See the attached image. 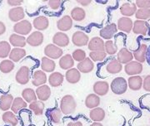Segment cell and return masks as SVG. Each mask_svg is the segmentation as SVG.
<instances>
[{
  "label": "cell",
  "mask_w": 150,
  "mask_h": 126,
  "mask_svg": "<svg viewBox=\"0 0 150 126\" xmlns=\"http://www.w3.org/2000/svg\"><path fill=\"white\" fill-rule=\"evenodd\" d=\"M77 108V103L74 98L71 94L64 95L60 101V110L64 115L74 114Z\"/></svg>",
  "instance_id": "cell-1"
},
{
  "label": "cell",
  "mask_w": 150,
  "mask_h": 126,
  "mask_svg": "<svg viewBox=\"0 0 150 126\" xmlns=\"http://www.w3.org/2000/svg\"><path fill=\"white\" fill-rule=\"evenodd\" d=\"M110 88L114 94H123L127 91L128 82L123 77H116L112 80Z\"/></svg>",
  "instance_id": "cell-2"
},
{
  "label": "cell",
  "mask_w": 150,
  "mask_h": 126,
  "mask_svg": "<svg viewBox=\"0 0 150 126\" xmlns=\"http://www.w3.org/2000/svg\"><path fill=\"white\" fill-rule=\"evenodd\" d=\"M32 28V23L28 20H22L17 22L13 26V31L16 34L24 36V35H28L31 32Z\"/></svg>",
  "instance_id": "cell-3"
},
{
  "label": "cell",
  "mask_w": 150,
  "mask_h": 126,
  "mask_svg": "<svg viewBox=\"0 0 150 126\" xmlns=\"http://www.w3.org/2000/svg\"><path fill=\"white\" fill-rule=\"evenodd\" d=\"M44 54L46 55L47 57L54 60V59H59L62 57L64 52L62 48L54 44H48L44 48Z\"/></svg>",
  "instance_id": "cell-4"
},
{
  "label": "cell",
  "mask_w": 150,
  "mask_h": 126,
  "mask_svg": "<svg viewBox=\"0 0 150 126\" xmlns=\"http://www.w3.org/2000/svg\"><path fill=\"white\" fill-rule=\"evenodd\" d=\"M144 70L142 63L139 62L137 61H132L128 64L125 65L124 71L127 75L129 76H137L139 74L142 73Z\"/></svg>",
  "instance_id": "cell-5"
},
{
  "label": "cell",
  "mask_w": 150,
  "mask_h": 126,
  "mask_svg": "<svg viewBox=\"0 0 150 126\" xmlns=\"http://www.w3.org/2000/svg\"><path fill=\"white\" fill-rule=\"evenodd\" d=\"M16 81L20 85H26L28 83L30 80V69L26 66H23L19 68V70L17 71Z\"/></svg>",
  "instance_id": "cell-6"
},
{
  "label": "cell",
  "mask_w": 150,
  "mask_h": 126,
  "mask_svg": "<svg viewBox=\"0 0 150 126\" xmlns=\"http://www.w3.org/2000/svg\"><path fill=\"white\" fill-rule=\"evenodd\" d=\"M88 36L82 31L75 32L72 37V42L76 47H84L88 44Z\"/></svg>",
  "instance_id": "cell-7"
},
{
  "label": "cell",
  "mask_w": 150,
  "mask_h": 126,
  "mask_svg": "<svg viewBox=\"0 0 150 126\" xmlns=\"http://www.w3.org/2000/svg\"><path fill=\"white\" fill-rule=\"evenodd\" d=\"M118 32V27L115 23H110L106 27H104L100 30V36L103 39L106 40H110L111 38L114 37V35L117 33Z\"/></svg>",
  "instance_id": "cell-8"
},
{
  "label": "cell",
  "mask_w": 150,
  "mask_h": 126,
  "mask_svg": "<svg viewBox=\"0 0 150 126\" xmlns=\"http://www.w3.org/2000/svg\"><path fill=\"white\" fill-rule=\"evenodd\" d=\"M43 34L39 31L32 32L27 38V43L31 47H38L43 42Z\"/></svg>",
  "instance_id": "cell-9"
},
{
  "label": "cell",
  "mask_w": 150,
  "mask_h": 126,
  "mask_svg": "<svg viewBox=\"0 0 150 126\" xmlns=\"http://www.w3.org/2000/svg\"><path fill=\"white\" fill-rule=\"evenodd\" d=\"M25 17L24 10L22 7H15L11 8L8 12V18L12 22H18L22 21Z\"/></svg>",
  "instance_id": "cell-10"
},
{
  "label": "cell",
  "mask_w": 150,
  "mask_h": 126,
  "mask_svg": "<svg viewBox=\"0 0 150 126\" xmlns=\"http://www.w3.org/2000/svg\"><path fill=\"white\" fill-rule=\"evenodd\" d=\"M53 42H54V45H56V46H58L61 48V47H67L69 44V38L66 33L59 32H57L54 35Z\"/></svg>",
  "instance_id": "cell-11"
},
{
  "label": "cell",
  "mask_w": 150,
  "mask_h": 126,
  "mask_svg": "<svg viewBox=\"0 0 150 126\" xmlns=\"http://www.w3.org/2000/svg\"><path fill=\"white\" fill-rule=\"evenodd\" d=\"M133 26H134V22L132 21V19L129 18L123 17V18H121L118 20L117 27L120 31L129 33L133 30Z\"/></svg>",
  "instance_id": "cell-12"
},
{
  "label": "cell",
  "mask_w": 150,
  "mask_h": 126,
  "mask_svg": "<svg viewBox=\"0 0 150 126\" xmlns=\"http://www.w3.org/2000/svg\"><path fill=\"white\" fill-rule=\"evenodd\" d=\"M93 90L94 93L98 94V96H103V95H106L108 93L109 85L107 81L99 80V81H97L93 84Z\"/></svg>",
  "instance_id": "cell-13"
},
{
  "label": "cell",
  "mask_w": 150,
  "mask_h": 126,
  "mask_svg": "<svg viewBox=\"0 0 150 126\" xmlns=\"http://www.w3.org/2000/svg\"><path fill=\"white\" fill-rule=\"evenodd\" d=\"M57 27L62 32L70 30L73 27V19L71 16L65 15L62 17L57 22Z\"/></svg>",
  "instance_id": "cell-14"
},
{
  "label": "cell",
  "mask_w": 150,
  "mask_h": 126,
  "mask_svg": "<svg viewBox=\"0 0 150 126\" xmlns=\"http://www.w3.org/2000/svg\"><path fill=\"white\" fill-rule=\"evenodd\" d=\"M134 59V55L133 53L129 51V49H127L126 47L122 48L117 55V60L119 62L123 64H128L130 62H132V60Z\"/></svg>",
  "instance_id": "cell-15"
},
{
  "label": "cell",
  "mask_w": 150,
  "mask_h": 126,
  "mask_svg": "<svg viewBox=\"0 0 150 126\" xmlns=\"http://www.w3.org/2000/svg\"><path fill=\"white\" fill-rule=\"evenodd\" d=\"M105 42H103V38L98 37H93L91 40L88 42V49L91 52H96V51H105L104 47Z\"/></svg>",
  "instance_id": "cell-16"
},
{
  "label": "cell",
  "mask_w": 150,
  "mask_h": 126,
  "mask_svg": "<svg viewBox=\"0 0 150 126\" xmlns=\"http://www.w3.org/2000/svg\"><path fill=\"white\" fill-rule=\"evenodd\" d=\"M65 78H66V80L70 84H76L80 80V71L76 68L69 69L65 73Z\"/></svg>",
  "instance_id": "cell-17"
},
{
  "label": "cell",
  "mask_w": 150,
  "mask_h": 126,
  "mask_svg": "<svg viewBox=\"0 0 150 126\" xmlns=\"http://www.w3.org/2000/svg\"><path fill=\"white\" fill-rule=\"evenodd\" d=\"M47 80H48L47 76L43 71H36L33 74L32 83L35 86L38 87V86H41L43 85H45Z\"/></svg>",
  "instance_id": "cell-18"
},
{
  "label": "cell",
  "mask_w": 150,
  "mask_h": 126,
  "mask_svg": "<svg viewBox=\"0 0 150 126\" xmlns=\"http://www.w3.org/2000/svg\"><path fill=\"white\" fill-rule=\"evenodd\" d=\"M38 100L41 101H46L49 99L51 95V89L47 85H43L41 86H38L36 90Z\"/></svg>",
  "instance_id": "cell-19"
},
{
  "label": "cell",
  "mask_w": 150,
  "mask_h": 126,
  "mask_svg": "<svg viewBox=\"0 0 150 126\" xmlns=\"http://www.w3.org/2000/svg\"><path fill=\"white\" fill-rule=\"evenodd\" d=\"M120 12L123 16L129 18L131 16L134 15L137 12V6L134 3H124L120 7Z\"/></svg>",
  "instance_id": "cell-20"
},
{
  "label": "cell",
  "mask_w": 150,
  "mask_h": 126,
  "mask_svg": "<svg viewBox=\"0 0 150 126\" xmlns=\"http://www.w3.org/2000/svg\"><path fill=\"white\" fill-rule=\"evenodd\" d=\"M149 30V24L146 21L142 20H136L134 22L133 26V32L135 34L140 35H146Z\"/></svg>",
  "instance_id": "cell-21"
},
{
  "label": "cell",
  "mask_w": 150,
  "mask_h": 126,
  "mask_svg": "<svg viewBox=\"0 0 150 126\" xmlns=\"http://www.w3.org/2000/svg\"><path fill=\"white\" fill-rule=\"evenodd\" d=\"M78 70L82 73H89L94 68V64L90 58L86 57L83 61H82L78 64Z\"/></svg>",
  "instance_id": "cell-22"
},
{
  "label": "cell",
  "mask_w": 150,
  "mask_h": 126,
  "mask_svg": "<svg viewBox=\"0 0 150 126\" xmlns=\"http://www.w3.org/2000/svg\"><path fill=\"white\" fill-rule=\"evenodd\" d=\"M33 25L38 31H43L46 30L49 26V21L45 16H39L33 19Z\"/></svg>",
  "instance_id": "cell-23"
},
{
  "label": "cell",
  "mask_w": 150,
  "mask_h": 126,
  "mask_svg": "<svg viewBox=\"0 0 150 126\" xmlns=\"http://www.w3.org/2000/svg\"><path fill=\"white\" fill-rule=\"evenodd\" d=\"M123 69V65L117 59L112 58L106 66V71L110 74H118Z\"/></svg>",
  "instance_id": "cell-24"
},
{
  "label": "cell",
  "mask_w": 150,
  "mask_h": 126,
  "mask_svg": "<svg viewBox=\"0 0 150 126\" xmlns=\"http://www.w3.org/2000/svg\"><path fill=\"white\" fill-rule=\"evenodd\" d=\"M148 46L146 44H140L138 50L134 52V57L137 62L140 63H144L146 61V54H147Z\"/></svg>",
  "instance_id": "cell-25"
},
{
  "label": "cell",
  "mask_w": 150,
  "mask_h": 126,
  "mask_svg": "<svg viewBox=\"0 0 150 126\" xmlns=\"http://www.w3.org/2000/svg\"><path fill=\"white\" fill-rule=\"evenodd\" d=\"M13 101V97L10 94H4L0 97V110L8 111Z\"/></svg>",
  "instance_id": "cell-26"
},
{
  "label": "cell",
  "mask_w": 150,
  "mask_h": 126,
  "mask_svg": "<svg viewBox=\"0 0 150 126\" xmlns=\"http://www.w3.org/2000/svg\"><path fill=\"white\" fill-rule=\"evenodd\" d=\"M9 42L13 47L23 48V47H25V45L27 43V39L23 36L13 33L9 37Z\"/></svg>",
  "instance_id": "cell-27"
},
{
  "label": "cell",
  "mask_w": 150,
  "mask_h": 126,
  "mask_svg": "<svg viewBox=\"0 0 150 126\" xmlns=\"http://www.w3.org/2000/svg\"><path fill=\"white\" fill-rule=\"evenodd\" d=\"M64 80V75L60 72H53L48 77V83L53 87H59L63 84Z\"/></svg>",
  "instance_id": "cell-28"
},
{
  "label": "cell",
  "mask_w": 150,
  "mask_h": 126,
  "mask_svg": "<svg viewBox=\"0 0 150 126\" xmlns=\"http://www.w3.org/2000/svg\"><path fill=\"white\" fill-rule=\"evenodd\" d=\"M26 56V51L23 48L14 47L9 54V59L13 62H18Z\"/></svg>",
  "instance_id": "cell-29"
},
{
  "label": "cell",
  "mask_w": 150,
  "mask_h": 126,
  "mask_svg": "<svg viewBox=\"0 0 150 126\" xmlns=\"http://www.w3.org/2000/svg\"><path fill=\"white\" fill-rule=\"evenodd\" d=\"M56 67V63L54 60L47 57H43L41 60V68L42 71L44 72H54Z\"/></svg>",
  "instance_id": "cell-30"
},
{
  "label": "cell",
  "mask_w": 150,
  "mask_h": 126,
  "mask_svg": "<svg viewBox=\"0 0 150 126\" xmlns=\"http://www.w3.org/2000/svg\"><path fill=\"white\" fill-rule=\"evenodd\" d=\"M127 82L128 86L132 90H139L143 86V78L139 76H132Z\"/></svg>",
  "instance_id": "cell-31"
},
{
  "label": "cell",
  "mask_w": 150,
  "mask_h": 126,
  "mask_svg": "<svg viewBox=\"0 0 150 126\" xmlns=\"http://www.w3.org/2000/svg\"><path fill=\"white\" fill-rule=\"evenodd\" d=\"M74 66V60L69 54L63 56L59 60V66L64 70L68 71L69 69L73 68Z\"/></svg>",
  "instance_id": "cell-32"
},
{
  "label": "cell",
  "mask_w": 150,
  "mask_h": 126,
  "mask_svg": "<svg viewBox=\"0 0 150 126\" xmlns=\"http://www.w3.org/2000/svg\"><path fill=\"white\" fill-rule=\"evenodd\" d=\"M100 105V97L96 94H89L85 99V105L88 109H94Z\"/></svg>",
  "instance_id": "cell-33"
},
{
  "label": "cell",
  "mask_w": 150,
  "mask_h": 126,
  "mask_svg": "<svg viewBox=\"0 0 150 126\" xmlns=\"http://www.w3.org/2000/svg\"><path fill=\"white\" fill-rule=\"evenodd\" d=\"M90 119L94 122H101L105 118V111L102 108L97 107L94 109H92L90 111Z\"/></svg>",
  "instance_id": "cell-34"
},
{
  "label": "cell",
  "mask_w": 150,
  "mask_h": 126,
  "mask_svg": "<svg viewBox=\"0 0 150 126\" xmlns=\"http://www.w3.org/2000/svg\"><path fill=\"white\" fill-rule=\"evenodd\" d=\"M28 107L27 102L23 100L22 97H16L15 99H13V104L11 106V110L13 113H18L19 111L23 109H25Z\"/></svg>",
  "instance_id": "cell-35"
},
{
  "label": "cell",
  "mask_w": 150,
  "mask_h": 126,
  "mask_svg": "<svg viewBox=\"0 0 150 126\" xmlns=\"http://www.w3.org/2000/svg\"><path fill=\"white\" fill-rule=\"evenodd\" d=\"M28 107L34 113L35 116H42L44 108H45V105H44L43 101L38 100L30 103Z\"/></svg>",
  "instance_id": "cell-36"
},
{
  "label": "cell",
  "mask_w": 150,
  "mask_h": 126,
  "mask_svg": "<svg viewBox=\"0 0 150 126\" xmlns=\"http://www.w3.org/2000/svg\"><path fill=\"white\" fill-rule=\"evenodd\" d=\"M3 121L12 126H16L18 124V120L13 111H5L2 116Z\"/></svg>",
  "instance_id": "cell-37"
},
{
  "label": "cell",
  "mask_w": 150,
  "mask_h": 126,
  "mask_svg": "<svg viewBox=\"0 0 150 126\" xmlns=\"http://www.w3.org/2000/svg\"><path fill=\"white\" fill-rule=\"evenodd\" d=\"M22 97L27 103H32L35 100H38L36 91L31 88H26L22 91Z\"/></svg>",
  "instance_id": "cell-38"
},
{
  "label": "cell",
  "mask_w": 150,
  "mask_h": 126,
  "mask_svg": "<svg viewBox=\"0 0 150 126\" xmlns=\"http://www.w3.org/2000/svg\"><path fill=\"white\" fill-rule=\"evenodd\" d=\"M86 17V13L83 8L80 7H75L71 11V18L73 20L77 22L83 21Z\"/></svg>",
  "instance_id": "cell-39"
},
{
  "label": "cell",
  "mask_w": 150,
  "mask_h": 126,
  "mask_svg": "<svg viewBox=\"0 0 150 126\" xmlns=\"http://www.w3.org/2000/svg\"><path fill=\"white\" fill-rule=\"evenodd\" d=\"M62 111L60 109H53L48 111V116L49 120L54 124H59L62 118Z\"/></svg>",
  "instance_id": "cell-40"
},
{
  "label": "cell",
  "mask_w": 150,
  "mask_h": 126,
  "mask_svg": "<svg viewBox=\"0 0 150 126\" xmlns=\"http://www.w3.org/2000/svg\"><path fill=\"white\" fill-rule=\"evenodd\" d=\"M13 69H14V63L11 60H4L0 63V71L3 73H9Z\"/></svg>",
  "instance_id": "cell-41"
},
{
  "label": "cell",
  "mask_w": 150,
  "mask_h": 126,
  "mask_svg": "<svg viewBox=\"0 0 150 126\" xmlns=\"http://www.w3.org/2000/svg\"><path fill=\"white\" fill-rule=\"evenodd\" d=\"M10 44L6 41L0 42V58H6L9 56L11 52Z\"/></svg>",
  "instance_id": "cell-42"
},
{
  "label": "cell",
  "mask_w": 150,
  "mask_h": 126,
  "mask_svg": "<svg viewBox=\"0 0 150 126\" xmlns=\"http://www.w3.org/2000/svg\"><path fill=\"white\" fill-rule=\"evenodd\" d=\"M107 57L105 51H96L89 53V57L93 62H102Z\"/></svg>",
  "instance_id": "cell-43"
},
{
  "label": "cell",
  "mask_w": 150,
  "mask_h": 126,
  "mask_svg": "<svg viewBox=\"0 0 150 126\" xmlns=\"http://www.w3.org/2000/svg\"><path fill=\"white\" fill-rule=\"evenodd\" d=\"M135 17L139 20H146L150 18V9L149 8H139L137 9V12L135 13Z\"/></svg>",
  "instance_id": "cell-44"
},
{
  "label": "cell",
  "mask_w": 150,
  "mask_h": 126,
  "mask_svg": "<svg viewBox=\"0 0 150 126\" xmlns=\"http://www.w3.org/2000/svg\"><path fill=\"white\" fill-rule=\"evenodd\" d=\"M105 52L108 55H114L118 52V47L114 44V42L112 40H108L104 44Z\"/></svg>",
  "instance_id": "cell-45"
},
{
  "label": "cell",
  "mask_w": 150,
  "mask_h": 126,
  "mask_svg": "<svg viewBox=\"0 0 150 126\" xmlns=\"http://www.w3.org/2000/svg\"><path fill=\"white\" fill-rule=\"evenodd\" d=\"M72 57L74 58V60L80 62L83 61L86 58L85 51H83L82 49H76L75 51H74V52L72 54Z\"/></svg>",
  "instance_id": "cell-46"
},
{
  "label": "cell",
  "mask_w": 150,
  "mask_h": 126,
  "mask_svg": "<svg viewBox=\"0 0 150 126\" xmlns=\"http://www.w3.org/2000/svg\"><path fill=\"white\" fill-rule=\"evenodd\" d=\"M135 4L137 6V8L150 9V0H137L135 2Z\"/></svg>",
  "instance_id": "cell-47"
},
{
  "label": "cell",
  "mask_w": 150,
  "mask_h": 126,
  "mask_svg": "<svg viewBox=\"0 0 150 126\" xmlns=\"http://www.w3.org/2000/svg\"><path fill=\"white\" fill-rule=\"evenodd\" d=\"M143 88L146 91L150 92V75L146 76L144 79H143Z\"/></svg>",
  "instance_id": "cell-48"
},
{
  "label": "cell",
  "mask_w": 150,
  "mask_h": 126,
  "mask_svg": "<svg viewBox=\"0 0 150 126\" xmlns=\"http://www.w3.org/2000/svg\"><path fill=\"white\" fill-rule=\"evenodd\" d=\"M48 5H49V7H50L52 9L57 10L59 7H60L61 1H59V0H50V1H48Z\"/></svg>",
  "instance_id": "cell-49"
},
{
  "label": "cell",
  "mask_w": 150,
  "mask_h": 126,
  "mask_svg": "<svg viewBox=\"0 0 150 126\" xmlns=\"http://www.w3.org/2000/svg\"><path fill=\"white\" fill-rule=\"evenodd\" d=\"M23 4V1H16V0H8V4L13 7H19Z\"/></svg>",
  "instance_id": "cell-50"
},
{
  "label": "cell",
  "mask_w": 150,
  "mask_h": 126,
  "mask_svg": "<svg viewBox=\"0 0 150 126\" xmlns=\"http://www.w3.org/2000/svg\"><path fill=\"white\" fill-rule=\"evenodd\" d=\"M77 2L82 6H88L91 4L92 1L91 0H78Z\"/></svg>",
  "instance_id": "cell-51"
},
{
  "label": "cell",
  "mask_w": 150,
  "mask_h": 126,
  "mask_svg": "<svg viewBox=\"0 0 150 126\" xmlns=\"http://www.w3.org/2000/svg\"><path fill=\"white\" fill-rule=\"evenodd\" d=\"M6 32V27L5 24L3 22L0 21V36L1 35H3V34H4Z\"/></svg>",
  "instance_id": "cell-52"
},
{
  "label": "cell",
  "mask_w": 150,
  "mask_h": 126,
  "mask_svg": "<svg viewBox=\"0 0 150 126\" xmlns=\"http://www.w3.org/2000/svg\"><path fill=\"white\" fill-rule=\"evenodd\" d=\"M67 126H83V124L80 121H73V122H69Z\"/></svg>",
  "instance_id": "cell-53"
},
{
  "label": "cell",
  "mask_w": 150,
  "mask_h": 126,
  "mask_svg": "<svg viewBox=\"0 0 150 126\" xmlns=\"http://www.w3.org/2000/svg\"><path fill=\"white\" fill-rule=\"evenodd\" d=\"M146 61L148 64L150 66V46L148 47V50H147V54H146Z\"/></svg>",
  "instance_id": "cell-54"
},
{
  "label": "cell",
  "mask_w": 150,
  "mask_h": 126,
  "mask_svg": "<svg viewBox=\"0 0 150 126\" xmlns=\"http://www.w3.org/2000/svg\"><path fill=\"white\" fill-rule=\"evenodd\" d=\"M90 126H103V125L100 122H94V123H93Z\"/></svg>",
  "instance_id": "cell-55"
}]
</instances>
